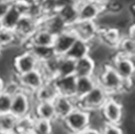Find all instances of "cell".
I'll return each instance as SVG.
<instances>
[{"instance_id":"7a4b0ae2","label":"cell","mask_w":135,"mask_h":134,"mask_svg":"<svg viewBox=\"0 0 135 134\" xmlns=\"http://www.w3.org/2000/svg\"><path fill=\"white\" fill-rule=\"evenodd\" d=\"M90 112L84 110L75 108L70 113L63 119L69 131L75 134H79L89 127L90 124Z\"/></svg>"},{"instance_id":"8d00e7d4","label":"cell","mask_w":135,"mask_h":134,"mask_svg":"<svg viewBox=\"0 0 135 134\" xmlns=\"http://www.w3.org/2000/svg\"><path fill=\"white\" fill-rule=\"evenodd\" d=\"M79 134H101L100 131H99L96 129H90V128H86L83 131H81Z\"/></svg>"},{"instance_id":"e0dca14e","label":"cell","mask_w":135,"mask_h":134,"mask_svg":"<svg viewBox=\"0 0 135 134\" xmlns=\"http://www.w3.org/2000/svg\"><path fill=\"white\" fill-rule=\"evenodd\" d=\"M96 82L92 77H77L76 88H75V98H80L90 92L95 86Z\"/></svg>"},{"instance_id":"8992f818","label":"cell","mask_w":135,"mask_h":134,"mask_svg":"<svg viewBox=\"0 0 135 134\" xmlns=\"http://www.w3.org/2000/svg\"><path fill=\"white\" fill-rule=\"evenodd\" d=\"M37 63L38 60L28 50L15 57L14 67L17 74L21 75L37 68Z\"/></svg>"},{"instance_id":"5bb4252c","label":"cell","mask_w":135,"mask_h":134,"mask_svg":"<svg viewBox=\"0 0 135 134\" xmlns=\"http://www.w3.org/2000/svg\"><path fill=\"white\" fill-rule=\"evenodd\" d=\"M94 70L95 61L89 55L76 60V66H75L76 77H92Z\"/></svg>"},{"instance_id":"4316f807","label":"cell","mask_w":135,"mask_h":134,"mask_svg":"<svg viewBox=\"0 0 135 134\" xmlns=\"http://www.w3.org/2000/svg\"><path fill=\"white\" fill-rule=\"evenodd\" d=\"M66 26L67 24L64 22V20L59 17V15H57L49 19L46 29L56 37L66 30Z\"/></svg>"},{"instance_id":"4dcf8cb0","label":"cell","mask_w":135,"mask_h":134,"mask_svg":"<svg viewBox=\"0 0 135 134\" xmlns=\"http://www.w3.org/2000/svg\"><path fill=\"white\" fill-rule=\"evenodd\" d=\"M17 38V35L14 32V30L5 27L0 28V47H7L12 45Z\"/></svg>"},{"instance_id":"d6986e66","label":"cell","mask_w":135,"mask_h":134,"mask_svg":"<svg viewBox=\"0 0 135 134\" xmlns=\"http://www.w3.org/2000/svg\"><path fill=\"white\" fill-rule=\"evenodd\" d=\"M37 115L39 119L52 121L56 118L53 101H39L37 106Z\"/></svg>"},{"instance_id":"603a6c76","label":"cell","mask_w":135,"mask_h":134,"mask_svg":"<svg viewBox=\"0 0 135 134\" xmlns=\"http://www.w3.org/2000/svg\"><path fill=\"white\" fill-rule=\"evenodd\" d=\"M34 123H35V120L32 117H30L28 114L24 117L18 118L17 123H16L14 132L16 134H24L33 131Z\"/></svg>"},{"instance_id":"60d3db41","label":"cell","mask_w":135,"mask_h":134,"mask_svg":"<svg viewBox=\"0 0 135 134\" xmlns=\"http://www.w3.org/2000/svg\"><path fill=\"white\" fill-rule=\"evenodd\" d=\"M0 134H7L6 132H4V131H2L1 130H0Z\"/></svg>"},{"instance_id":"9c48e42d","label":"cell","mask_w":135,"mask_h":134,"mask_svg":"<svg viewBox=\"0 0 135 134\" xmlns=\"http://www.w3.org/2000/svg\"><path fill=\"white\" fill-rule=\"evenodd\" d=\"M19 84L31 90H37L45 83L44 75L40 70L36 68L25 74L18 75Z\"/></svg>"},{"instance_id":"836d02e7","label":"cell","mask_w":135,"mask_h":134,"mask_svg":"<svg viewBox=\"0 0 135 134\" xmlns=\"http://www.w3.org/2000/svg\"><path fill=\"white\" fill-rule=\"evenodd\" d=\"M101 134H123V131L118 125L115 124L107 123L103 127L102 131H100Z\"/></svg>"},{"instance_id":"e575fe53","label":"cell","mask_w":135,"mask_h":134,"mask_svg":"<svg viewBox=\"0 0 135 134\" xmlns=\"http://www.w3.org/2000/svg\"><path fill=\"white\" fill-rule=\"evenodd\" d=\"M10 4L7 3V2H3V1H0V19L5 16V14L7 12V10L9 9L10 7Z\"/></svg>"},{"instance_id":"cb8c5ba5","label":"cell","mask_w":135,"mask_h":134,"mask_svg":"<svg viewBox=\"0 0 135 134\" xmlns=\"http://www.w3.org/2000/svg\"><path fill=\"white\" fill-rule=\"evenodd\" d=\"M120 30L115 27H106L102 34L103 44L112 48L113 46H118L120 38Z\"/></svg>"},{"instance_id":"ab89813d","label":"cell","mask_w":135,"mask_h":134,"mask_svg":"<svg viewBox=\"0 0 135 134\" xmlns=\"http://www.w3.org/2000/svg\"><path fill=\"white\" fill-rule=\"evenodd\" d=\"M24 134H35L33 131H30V132H27V133H24Z\"/></svg>"},{"instance_id":"9a60e30c","label":"cell","mask_w":135,"mask_h":134,"mask_svg":"<svg viewBox=\"0 0 135 134\" xmlns=\"http://www.w3.org/2000/svg\"><path fill=\"white\" fill-rule=\"evenodd\" d=\"M90 46H89L88 41H85L83 39L77 38L71 48L69 49L65 57L70 58L72 59H79L85 56H88L90 54Z\"/></svg>"},{"instance_id":"f35d334b","label":"cell","mask_w":135,"mask_h":134,"mask_svg":"<svg viewBox=\"0 0 135 134\" xmlns=\"http://www.w3.org/2000/svg\"><path fill=\"white\" fill-rule=\"evenodd\" d=\"M88 1L92 2V3H95V4H99L100 2H102V1H104V0H88Z\"/></svg>"},{"instance_id":"3957f363","label":"cell","mask_w":135,"mask_h":134,"mask_svg":"<svg viewBox=\"0 0 135 134\" xmlns=\"http://www.w3.org/2000/svg\"><path fill=\"white\" fill-rule=\"evenodd\" d=\"M100 84L107 92H117L124 88L125 82L112 66H105L100 77Z\"/></svg>"},{"instance_id":"7402d4cb","label":"cell","mask_w":135,"mask_h":134,"mask_svg":"<svg viewBox=\"0 0 135 134\" xmlns=\"http://www.w3.org/2000/svg\"><path fill=\"white\" fill-rule=\"evenodd\" d=\"M55 40V36L51 34L47 29L38 30L34 33L32 37V45L38 46H53Z\"/></svg>"},{"instance_id":"ffe728a7","label":"cell","mask_w":135,"mask_h":134,"mask_svg":"<svg viewBox=\"0 0 135 134\" xmlns=\"http://www.w3.org/2000/svg\"><path fill=\"white\" fill-rule=\"evenodd\" d=\"M31 53L34 55L38 61L44 62L49 58L54 57L55 51L53 46H38V45H32L30 48Z\"/></svg>"},{"instance_id":"f546056e","label":"cell","mask_w":135,"mask_h":134,"mask_svg":"<svg viewBox=\"0 0 135 134\" xmlns=\"http://www.w3.org/2000/svg\"><path fill=\"white\" fill-rule=\"evenodd\" d=\"M33 132L35 134H51L52 133L51 121L37 118V120H35Z\"/></svg>"},{"instance_id":"5b68a950","label":"cell","mask_w":135,"mask_h":134,"mask_svg":"<svg viewBox=\"0 0 135 134\" xmlns=\"http://www.w3.org/2000/svg\"><path fill=\"white\" fill-rule=\"evenodd\" d=\"M77 38L78 37L76 36L73 30H65L61 34L56 36L53 43L55 54L59 57L65 56Z\"/></svg>"},{"instance_id":"30bf717a","label":"cell","mask_w":135,"mask_h":134,"mask_svg":"<svg viewBox=\"0 0 135 134\" xmlns=\"http://www.w3.org/2000/svg\"><path fill=\"white\" fill-rule=\"evenodd\" d=\"M77 77L75 75L65 77H57L53 80L59 95L66 96L69 98H75Z\"/></svg>"},{"instance_id":"d590c367","label":"cell","mask_w":135,"mask_h":134,"mask_svg":"<svg viewBox=\"0 0 135 134\" xmlns=\"http://www.w3.org/2000/svg\"><path fill=\"white\" fill-rule=\"evenodd\" d=\"M69 5H74V0H56V8H61Z\"/></svg>"},{"instance_id":"7bdbcfd3","label":"cell","mask_w":135,"mask_h":134,"mask_svg":"<svg viewBox=\"0 0 135 134\" xmlns=\"http://www.w3.org/2000/svg\"><path fill=\"white\" fill-rule=\"evenodd\" d=\"M2 27V25H1V22H0V28Z\"/></svg>"},{"instance_id":"ba28073f","label":"cell","mask_w":135,"mask_h":134,"mask_svg":"<svg viewBox=\"0 0 135 134\" xmlns=\"http://www.w3.org/2000/svg\"><path fill=\"white\" fill-rule=\"evenodd\" d=\"M30 108V102L27 95L19 90L12 98L10 113L16 118H21L27 115Z\"/></svg>"},{"instance_id":"44dd1931","label":"cell","mask_w":135,"mask_h":134,"mask_svg":"<svg viewBox=\"0 0 135 134\" xmlns=\"http://www.w3.org/2000/svg\"><path fill=\"white\" fill-rule=\"evenodd\" d=\"M75 66H76V60L75 59H72V58L65 56L61 57L60 60H59L57 77L75 75Z\"/></svg>"},{"instance_id":"6da1fadb","label":"cell","mask_w":135,"mask_h":134,"mask_svg":"<svg viewBox=\"0 0 135 134\" xmlns=\"http://www.w3.org/2000/svg\"><path fill=\"white\" fill-rule=\"evenodd\" d=\"M107 95H108V92L100 85L97 84L90 92H88L82 98H79V108L86 111L101 108L108 98Z\"/></svg>"},{"instance_id":"7c38bea8","label":"cell","mask_w":135,"mask_h":134,"mask_svg":"<svg viewBox=\"0 0 135 134\" xmlns=\"http://www.w3.org/2000/svg\"><path fill=\"white\" fill-rule=\"evenodd\" d=\"M74 33L78 38L89 41L94 37L96 33V26L93 21H77L74 23Z\"/></svg>"},{"instance_id":"f1b7e54d","label":"cell","mask_w":135,"mask_h":134,"mask_svg":"<svg viewBox=\"0 0 135 134\" xmlns=\"http://www.w3.org/2000/svg\"><path fill=\"white\" fill-rule=\"evenodd\" d=\"M118 46L120 47V53L129 58H133L135 52V43L134 39L132 37H123L120 38Z\"/></svg>"},{"instance_id":"4fadbf2b","label":"cell","mask_w":135,"mask_h":134,"mask_svg":"<svg viewBox=\"0 0 135 134\" xmlns=\"http://www.w3.org/2000/svg\"><path fill=\"white\" fill-rule=\"evenodd\" d=\"M100 9L98 4L87 1L78 8V20L77 21H94L99 17Z\"/></svg>"},{"instance_id":"ee69618b","label":"cell","mask_w":135,"mask_h":134,"mask_svg":"<svg viewBox=\"0 0 135 134\" xmlns=\"http://www.w3.org/2000/svg\"><path fill=\"white\" fill-rule=\"evenodd\" d=\"M0 55H1V47H0Z\"/></svg>"},{"instance_id":"277c9868","label":"cell","mask_w":135,"mask_h":134,"mask_svg":"<svg viewBox=\"0 0 135 134\" xmlns=\"http://www.w3.org/2000/svg\"><path fill=\"white\" fill-rule=\"evenodd\" d=\"M113 68L124 80L125 83H128L132 80L134 76V63L132 58H129L119 53L115 56L113 60Z\"/></svg>"},{"instance_id":"d4e9b609","label":"cell","mask_w":135,"mask_h":134,"mask_svg":"<svg viewBox=\"0 0 135 134\" xmlns=\"http://www.w3.org/2000/svg\"><path fill=\"white\" fill-rule=\"evenodd\" d=\"M34 22L31 18L27 17H21L17 24L14 28V32L16 35H21V36H28L33 32Z\"/></svg>"},{"instance_id":"74e56055","label":"cell","mask_w":135,"mask_h":134,"mask_svg":"<svg viewBox=\"0 0 135 134\" xmlns=\"http://www.w3.org/2000/svg\"><path fill=\"white\" fill-rule=\"evenodd\" d=\"M4 88H5V86H4V81L1 78V77H0V93L4 90Z\"/></svg>"},{"instance_id":"1f68e13d","label":"cell","mask_w":135,"mask_h":134,"mask_svg":"<svg viewBox=\"0 0 135 134\" xmlns=\"http://www.w3.org/2000/svg\"><path fill=\"white\" fill-rule=\"evenodd\" d=\"M12 98H13V96L7 93L5 90H3L0 93V114L10 112Z\"/></svg>"},{"instance_id":"484cf974","label":"cell","mask_w":135,"mask_h":134,"mask_svg":"<svg viewBox=\"0 0 135 134\" xmlns=\"http://www.w3.org/2000/svg\"><path fill=\"white\" fill-rule=\"evenodd\" d=\"M59 15L66 24H74L78 20V8L75 5L66 6L59 9Z\"/></svg>"},{"instance_id":"8fae6325","label":"cell","mask_w":135,"mask_h":134,"mask_svg":"<svg viewBox=\"0 0 135 134\" xmlns=\"http://www.w3.org/2000/svg\"><path fill=\"white\" fill-rule=\"evenodd\" d=\"M53 104L56 111V118L61 119L62 121L75 109L72 98L63 95H57L56 98L53 100Z\"/></svg>"},{"instance_id":"d6a6232c","label":"cell","mask_w":135,"mask_h":134,"mask_svg":"<svg viewBox=\"0 0 135 134\" xmlns=\"http://www.w3.org/2000/svg\"><path fill=\"white\" fill-rule=\"evenodd\" d=\"M106 8L113 15H119L125 9V3L122 0H109L106 5Z\"/></svg>"},{"instance_id":"83f0119b","label":"cell","mask_w":135,"mask_h":134,"mask_svg":"<svg viewBox=\"0 0 135 134\" xmlns=\"http://www.w3.org/2000/svg\"><path fill=\"white\" fill-rule=\"evenodd\" d=\"M17 118H16L10 112L0 114V130L6 133L14 131Z\"/></svg>"},{"instance_id":"52a82bcc","label":"cell","mask_w":135,"mask_h":134,"mask_svg":"<svg viewBox=\"0 0 135 134\" xmlns=\"http://www.w3.org/2000/svg\"><path fill=\"white\" fill-rule=\"evenodd\" d=\"M102 113L108 123L118 125L122 121V106L113 98H107L102 105Z\"/></svg>"},{"instance_id":"b9f144b4","label":"cell","mask_w":135,"mask_h":134,"mask_svg":"<svg viewBox=\"0 0 135 134\" xmlns=\"http://www.w3.org/2000/svg\"><path fill=\"white\" fill-rule=\"evenodd\" d=\"M7 134H16L14 131H12V132H8V133H7Z\"/></svg>"},{"instance_id":"2e32d148","label":"cell","mask_w":135,"mask_h":134,"mask_svg":"<svg viewBox=\"0 0 135 134\" xmlns=\"http://www.w3.org/2000/svg\"><path fill=\"white\" fill-rule=\"evenodd\" d=\"M36 93H37V98L38 102L53 101L57 96L59 95L53 80H50L49 82H45L38 90H36Z\"/></svg>"},{"instance_id":"ac0fdd59","label":"cell","mask_w":135,"mask_h":134,"mask_svg":"<svg viewBox=\"0 0 135 134\" xmlns=\"http://www.w3.org/2000/svg\"><path fill=\"white\" fill-rule=\"evenodd\" d=\"M21 14L22 13L17 8V7H15V6L12 7L11 6L8 10H7V12L5 14V16L0 19L2 27L14 30L16 25L17 24V22L19 21L20 17H22Z\"/></svg>"}]
</instances>
